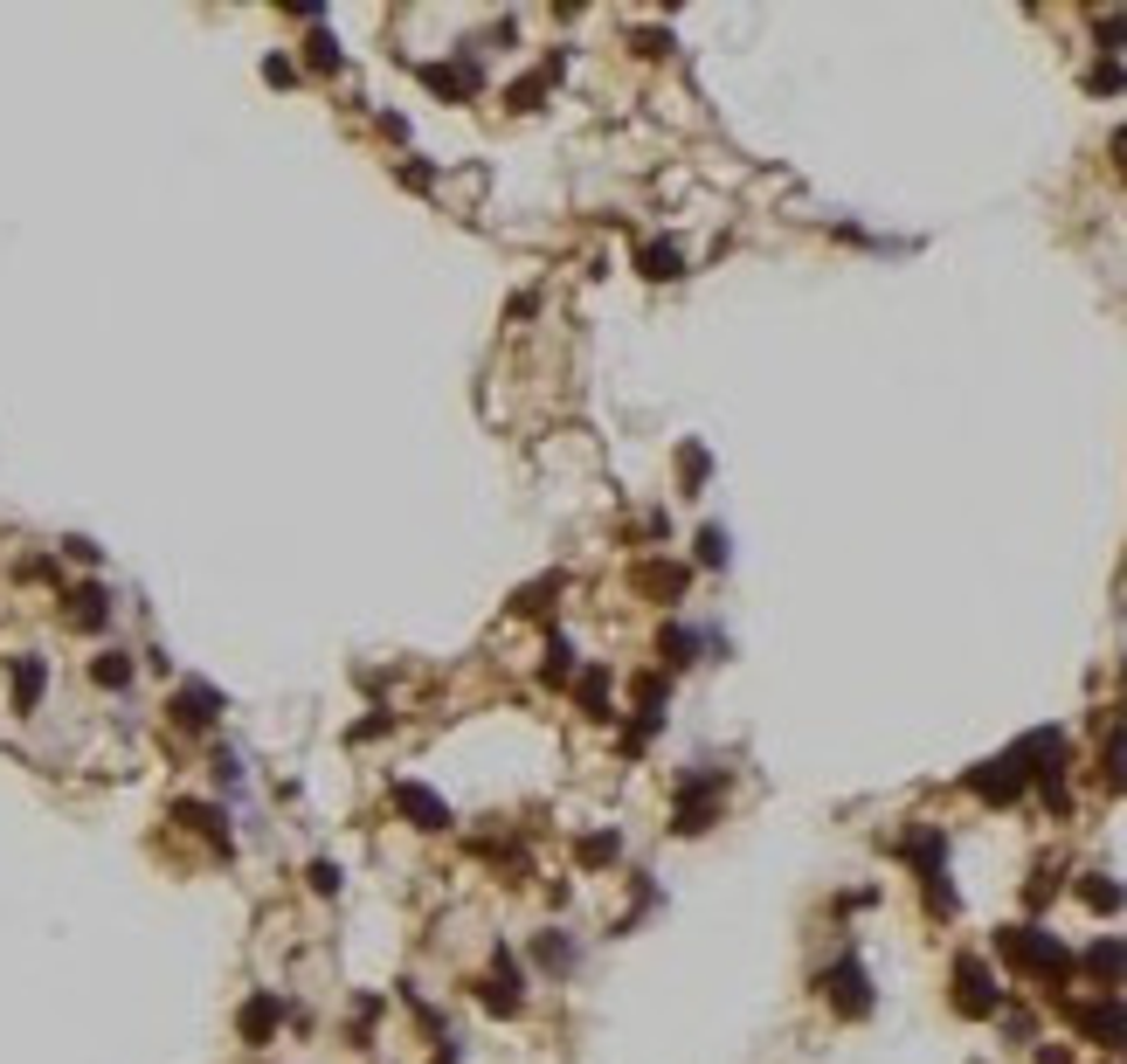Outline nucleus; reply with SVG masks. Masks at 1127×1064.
Segmentation results:
<instances>
[{
  "mask_svg": "<svg viewBox=\"0 0 1127 1064\" xmlns=\"http://www.w3.org/2000/svg\"><path fill=\"white\" fill-rule=\"evenodd\" d=\"M997 947H1003V961H1010V967H1024V975H1038V981H1065V975L1079 967L1059 940L1044 934V926H1003Z\"/></svg>",
  "mask_w": 1127,
  "mask_h": 1064,
  "instance_id": "1",
  "label": "nucleus"
},
{
  "mask_svg": "<svg viewBox=\"0 0 1127 1064\" xmlns=\"http://www.w3.org/2000/svg\"><path fill=\"white\" fill-rule=\"evenodd\" d=\"M816 988H823V1002H831L837 1016H851V1023L872 1016V975H865V961H858V954L831 961V967L816 975Z\"/></svg>",
  "mask_w": 1127,
  "mask_h": 1064,
  "instance_id": "2",
  "label": "nucleus"
},
{
  "mask_svg": "<svg viewBox=\"0 0 1127 1064\" xmlns=\"http://www.w3.org/2000/svg\"><path fill=\"white\" fill-rule=\"evenodd\" d=\"M954 1010L962 1016H997L1003 1010V988L989 975V961H975V954L954 961Z\"/></svg>",
  "mask_w": 1127,
  "mask_h": 1064,
  "instance_id": "3",
  "label": "nucleus"
},
{
  "mask_svg": "<svg viewBox=\"0 0 1127 1064\" xmlns=\"http://www.w3.org/2000/svg\"><path fill=\"white\" fill-rule=\"evenodd\" d=\"M1073 1023H1079V1037H1093V1043H1127V1002H1073Z\"/></svg>",
  "mask_w": 1127,
  "mask_h": 1064,
  "instance_id": "4",
  "label": "nucleus"
},
{
  "mask_svg": "<svg viewBox=\"0 0 1127 1064\" xmlns=\"http://www.w3.org/2000/svg\"><path fill=\"white\" fill-rule=\"evenodd\" d=\"M1079 967H1086L1100 988H1120V981H1127V940H1093V947L1079 954Z\"/></svg>",
  "mask_w": 1127,
  "mask_h": 1064,
  "instance_id": "5",
  "label": "nucleus"
},
{
  "mask_svg": "<svg viewBox=\"0 0 1127 1064\" xmlns=\"http://www.w3.org/2000/svg\"><path fill=\"white\" fill-rule=\"evenodd\" d=\"M968 788H975V795H989V802H1010V795L1024 788V768L1003 753V760H989V768H975V774H968Z\"/></svg>",
  "mask_w": 1127,
  "mask_h": 1064,
  "instance_id": "6",
  "label": "nucleus"
},
{
  "mask_svg": "<svg viewBox=\"0 0 1127 1064\" xmlns=\"http://www.w3.org/2000/svg\"><path fill=\"white\" fill-rule=\"evenodd\" d=\"M394 809H402L408 823H422V829H449V809H443L429 788H416V782H402V788H394Z\"/></svg>",
  "mask_w": 1127,
  "mask_h": 1064,
  "instance_id": "7",
  "label": "nucleus"
},
{
  "mask_svg": "<svg viewBox=\"0 0 1127 1064\" xmlns=\"http://www.w3.org/2000/svg\"><path fill=\"white\" fill-rule=\"evenodd\" d=\"M484 1002H492L498 1016H512V1010H519V967H512V954H498V961H492V981H484Z\"/></svg>",
  "mask_w": 1127,
  "mask_h": 1064,
  "instance_id": "8",
  "label": "nucleus"
},
{
  "mask_svg": "<svg viewBox=\"0 0 1127 1064\" xmlns=\"http://www.w3.org/2000/svg\"><path fill=\"white\" fill-rule=\"evenodd\" d=\"M636 270L657 277V283H671L685 270V256H679V242H650V250H636Z\"/></svg>",
  "mask_w": 1127,
  "mask_h": 1064,
  "instance_id": "9",
  "label": "nucleus"
},
{
  "mask_svg": "<svg viewBox=\"0 0 1127 1064\" xmlns=\"http://www.w3.org/2000/svg\"><path fill=\"white\" fill-rule=\"evenodd\" d=\"M533 961L547 967V975H568L574 967V940L568 934H533Z\"/></svg>",
  "mask_w": 1127,
  "mask_h": 1064,
  "instance_id": "10",
  "label": "nucleus"
},
{
  "mask_svg": "<svg viewBox=\"0 0 1127 1064\" xmlns=\"http://www.w3.org/2000/svg\"><path fill=\"white\" fill-rule=\"evenodd\" d=\"M1079 899L1093 905V912H1120V899H1127V891H1120L1114 878H1106V871H1086V878H1079Z\"/></svg>",
  "mask_w": 1127,
  "mask_h": 1064,
  "instance_id": "11",
  "label": "nucleus"
},
{
  "mask_svg": "<svg viewBox=\"0 0 1127 1064\" xmlns=\"http://www.w3.org/2000/svg\"><path fill=\"white\" fill-rule=\"evenodd\" d=\"M657 650H664V663H692V657H699V630H685V622H671V630L657 636Z\"/></svg>",
  "mask_w": 1127,
  "mask_h": 1064,
  "instance_id": "12",
  "label": "nucleus"
},
{
  "mask_svg": "<svg viewBox=\"0 0 1127 1064\" xmlns=\"http://www.w3.org/2000/svg\"><path fill=\"white\" fill-rule=\"evenodd\" d=\"M270 1023H277V1002H250V1010H242V1030L250 1037H270Z\"/></svg>",
  "mask_w": 1127,
  "mask_h": 1064,
  "instance_id": "13",
  "label": "nucleus"
},
{
  "mask_svg": "<svg viewBox=\"0 0 1127 1064\" xmlns=\"http://www.w3.org/2000/svg\"><path fill=\"white\" fill-rule=\"evenodd\" d=\"M699 560H706V567H726V532H720V525L699 532Z\"/></svg>",
  "mask_w": 1127,
  "mask_h": 1064,
  "instance_id": "14",
  "label": "nucleus"
},
{
  "mask_svg": "<svg viewBox=\"0 0 1127 1064\" xmlns=\"http://www.w3.org/2000/svg\"><path fill=\"white\" fill-rule=\"evenodd\" d=\"M581 858H588V864H609V858H616V836H588V844H581Z\"/></svg>",
  "mask_w": 1127,
  "mask_h": 1064,
  "instance_id": "15",
  "label": "nucleus"
}]
</instances>
